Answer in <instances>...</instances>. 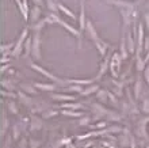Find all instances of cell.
<instances>
[{
	"mask_svg": "<svg viewBox=\"0 0 149 148\" xmlns=\"http://www.w3.org/2000/svg\"><path fill=\"white\" fill-rule=\"evenodd\" d=\"M7 107L12 114H18V107H16V105H15V102L14 101H8L7 102Z\"/></svg>",
	"mask_w": 149,
	"mask_h": 148,
	"instance_id": "29",
	"label": "cell"
},
{
	"mask_svg": "<svg viewBox=\"0 0 149 148\" xmlns=\"http://www.w3.org/2000/svg\"><path fill=\"white\" fill-rule=\"evenodd\" d=\"M26 147H27V140H26V139H22V140L19 141L18 148H26Z\"/></svg>",
	"mask_w": 149,
	"mask_h": 148,
	"instance_id": "39",
	"label": "cell"
},
{
	"mask_svg": "<svg viewBox=\"0 0 149 148\" xmlns=\"http://www.w3.org/2000/svg\"><path fill=\"white\" fill-rule=\"evenodd\" d=\"M144 60H145V62H148V61H149V51H148V55L145 56V59H144Z\"/></svg>",
	"mask_w": 149,
	"mask_h": 148,
	"instance_id": "43",
	"label": "cell"
},
{
	"mask_svg": "<svg viewBox=\"0 0 149 148\" xmlns=\"http://www.w3.org/2000/svg\"><path fill=\"white\" fill-rule=\"evenodd\" d=\"M144 51V27L142 25H138V48L137 53H141Z\"/></svg>",
	"mask_w": 149,
	"mask_h": 148,
	"instance_id": "12",
	"label": "cell"
},
{
	"mask_svg": "<svg viewBox=\"0 0 149 148\" xmlns=\"http://www.w3.org/2000/svg\"><path fill=\"white\" fill-rule=\"evenodd\" d=\"M49 18L53 20V23L61 25V26H63L65 30H68L72 35H74V37L77 38V41H79V48H81V39H83V37H81V33H80L77 29H74V27H72V26H69V25H68L65 20H63L58 15H57V14H54V12H50V14H49Z\"/></svg>",
	"mask_w": 149,
	"mask_h": 148,
	"instance_id": "1",
	"label": "cell"
},
{
	"mask_svg": "<svg viewBox=\"0 0 149 148\" xmlns=\"http://www.w3.org/2000/svg\"><path fill=\"white\" fill-rule=\"evenodd\" d=\"M39 16H41V7L37 6V4H34V7L30 10V18H29V19H30L31 23L36 25L39 20Z\"/></svg>",
	"mask_w": 149,
	"mask_h": 148,
	"instance_id": "7",
	"label": "cell"
},
{
	"mask_svg": "<svg viewBox=\"0 0 149 148\" xmlns=\"http://www.w3.org/2000/svg\"><path fill=\"white\" fill-rule=\"evenodd\" d=\"M29 144H30V148H38L39 145H41V141L39 140H30Z\"/></svg>",
	"mask_w": 149,
	"mask_h": 148,
	"instance_id": "35",
	"label": "cell"
},
{
	"mask_svg": "<svg viewBox=\"0 0 149 148\" xmlns=\"http://www.w3.org/2000/svg\"><path fill=\"white\" fill-rule=\"evenodd\" d=\"M63 107H68V109L76 110V109H81V105L80 103H73V102H67V103H63Z\"/></svg>",
	"mask_w": 149,
	"mask_h": 148,
	"instance_id": "28",
	"label": "cell"
},
{
	"mask_svg": "<svg viewBox=\"0 0 149 148\" xmlns=\"http://www.w3.org/2000/svg\"><path fill=\"white\" fill-rule=\"evenodd\" d=\"M64 116H71V117H81V113H76V112H68V110H63Z\"/></svg>",
	"mask_w": 149,
	"mask_h": 148,
	"instance_id": "32",
	"label": "cell"
},
{
	"mask_svg": "<svg viewBox=\"0 0 149 148\" xmlns=\"http://www.w3.org/2000/svg\"><path fill=\"white\" fill-rule=\"evenodd\" d=\"M19 135H20V124L15 125L14 126V133H12V137L15 139V140H18L19 139Z\"/></svg>",
	"mask_w": 149,
	"mask_h": 148,
	"instance_id": "30",
	"label": "cell"
},
{
	"mask_svg": "<svg viewBox=\"0 0 149 148\" xmlns=\"http://www.w3.org/2000/svg\"><path fill=\"white\" fill-rule=\"evenodd\" d=\"M98 91H99V86H98V84H92L91 87H87V88L83 90L81 95H83V97H88V95H91V94H94V93H98Z\"/></svg>",
	"mask_w": 149,
	"mask_h": 148,
	"instance_id": "19",
	"label": "cell"
},
{
	"mask_svg": "<svg viewBox=\"0 0 149 148\" xmlns=\"http://www.w3.org/2000/svg\"><path fill=\"white\" fill-rule=\"evenodd\" d=\"M34 87L43 90V91H54L57 86L56 84H46V83H34Z\"/></svg>",
	"mask_w": 149,
	"mask_h": 148,
	"instance_id": "17",
	"label": "cell"
},
{
	"mask_svg": "<svg viewBox=\"0 0 149 148\" xmlns=\"http://www.w3.org/2000/svg\"><path fill=\"white\" fill-rule=\"evenodd\" d=\"M146 62H145V60L141 57V53H137V62H136V65H137V71L138 72H141V71H144L145 69V65Z\"/></svg>",
	"mask_w": 149,
	"mask_h": 148,
	"instance_id": "22",
	"label": "cell"
},
{
	"mask_svg": "<svg viewBox=\"0 0 149 148\" xmlns=\"http://www.w3.org/2000/svg\"><path fill=\"white\" fill-rule=\"evenodd\" d=\"M1 95L3 97H7V98H16L18 95H15L14 93H8V91H1Z\"/></svg>",
	"mask_w": 149,
	"mask_h": 148,
	"instance_id": "36",
	"label": "cell"
},
{
	"mask_svg": "<svg viewBox=\"0 0 149 148\" xmlns=\"http://www.w3.org/2000/svg\"><path fill=\"white\" fill-rule=\"evenodd\" d=\"M96 97H98V99L100 102H106L107 98H109V91H106V90H99Z\"/></svg>",
	"mask_w": 149,
	"mask_h": 148,
	"instance_id": "26",
	"label": "cell"
},
{
	"mask_svg": "<svg viewBox=\"0 0 149 148\" xmlns=\"http://www.w3.org/2000/svg\"><path fill=\"white\" fill-rule=\"evenodd\" d=\"M104 126H106V122H99V124H96V125H92L91 128L96 129V128H104Z\"/></svg>",
	"mask_w": 149,
	"mask_h": 148,
	"instance_id": "40",
	"label": "cell"
},
{
	"mask_svg": "<svg viewBox=\"0 0 149 148\" xmlns=\"http://www.w3.org/2000/svg\"><path fill=\"white\" fill-rule=\"evenodd\" d=\"M30 62V67H31L33 69H36L37 72H39V74H42L43 76H46L47 79H50V80H53V82L56 83V84H67V80H61V79H58L57 76H54L53 74H50L49 71H46V69H43L42 67H39V65H37L36 62H33V61H29Z\"/></svg>",
	"mask_w": 149,
	"mask_h": 148,
	"instance_id": "3",
	"label": "cell"
},
{
	"mask_svg": "<svg viewBox=\"0 0 149 148\" xmlns=\"http://www.w3.org/2000/svg\"><path fill=\"white\" fill-rule=\"evenodd\" d=\"M31 49H33V38L27 37L26 42H24V46H23V51H24V57L29 59L30 55H31Z\"/></svg>",
	"mask_w": 149,
	"mask_h": 148,
	"instance_id": "14",
	"label": "cell"
},
{
	"mask_svg": "<svg viewBox=\"0 0 149 148\" xmlns=\"http://www.w3.org/2000/svg\"><path fill=\"white\" fill-rule=\"evenodd\" d=\"M67 148H74V145H71V147H67Z\"/></svg>",
	"mask_w": 149,
	"mask_h": 148,
	"instance_id": "44",
	"label": "cell"
},
{
	"mask_svg": "<svg viewBox=\"0 0 149 148\" xmlns=\"http://www.w3.org/2000/svg\"><path fill=\"white\" fill-rule=\"evenodd\" d=\"M86 31L88 33V35H90V38L92 39L94 42L99 39V35H98V33H96V30H95L94 23H92V20H91L90 18L87 19V23H86Z\"/></svg>",
	"mask_w": 149,
	"mask_h": 148,
	"instance_id": "5",
	"label": "cell"
},
{
	"mask_svg": "<svg viewBox=\"0 0 149 148\" xmlns=\"http://www.w3.org/2000/svg\"><path fill=\"white\" fill-rule=\"evenodd\" d=\"M57 6H58V10H60V11H63L67 16H71L72 19H76V15H74L73 12H72L68 7H65V6H64L63 3H57Z\"/></svg>",
	"mask_w": 149,
	"mask_h": 148,
	"instance_id": "20",
	"label": "cell"
},
{
	"mask_svg": "<svg viewBox=\"0 0 149 148\" xmlns=\"http://www.w3.org/2000/svg\"><path fill=\"white\" fill-rule=\"evenodd\" d=\"M144 51H145V52L149 51V37H146V38H145V43H144Z\"/></svg>",
	"mask_w": 149,
	"mask_h": 148,
	"instance_id": "41",
	"label": "cell"
},
{
	"mask_svg": "<svg viewBox=\"0 0 149 148\" xmlns=\"http://www.w3.org/2000/svg\"><path fill=\"white\" fill-rule=\"evenodd\" d=\"M42 120L39 117H37V116H33L31 120H30V130H38V129L42 128Z\"/></svg>",
	"mask_w": 149,
	"mask_h": 148,
	"instance_id": "11",
	"label": "cell"
},
{
	"mask_svg": "<svg viewBox=\"0 0 149 148\" xmlns=\"http://www.w3.org/2000/svg\"><path fill=\"white\" fill-rule=\"evenodd\" d=\"M121 57L123 60L127 59V56H129V51L126 49V39H125V34L122 35V39H121Z\"/></svg>",
	"mask_w": 149,
	"mask_h": 148,
	"instance_id": "16",
	"label": "cell"
},
{
	"mask_svg": "<svg viewBox=\"0 0 149 148\" xmlns=\"http://www.w3.org/2000/svg\"><path fill=\"white\" fill-rule=\"evenodd\" d=\"M46 6L49 8V11L54 12V14L58 12V6H57V3H56L54 0H46Z\"/></svg>",
	"mask_w": 149,
	"mask_h": 148,
	"instance_id": "23",
	"label": "cell"
},
{
	"mask_svg": "<svg viewBox=\"0 0 149 148\" xmlns=\"http://www.w3.org/2000/svg\"><path fill=\"white\" fill-rule=\"evenodd\" d=\"M27 35H29V29L24 27L23 31H22V34L19 35V38L16 41L15 43V48L12 49V55L15 59H18L20 55H22V51H23V46H24V42H26V39H27Z\"/></svg>",
	"mask_w": 149,
	"mask_h": 148,
	"instance_id": "2",
	"label": "cell"
},
{
	"mask_svg": "<svg viewBox=\"0 0 149 148\" xmlns=\"http://www.w3.org/2000/svg\"><path fill=\"white\" fill-rule=\"evenodd\" d=\"M121 145L122 147H127V145H130V137L122 136L121 137Z\"/></svg>",
	"mask_w": 149,
	"mask_h": 148,
	"instance_id": "33",
	"label": "cell"
},
{
	"mask_svg": "<svg viewBox=\"0 0 149 148\" xmlns=\"http://www.w3.org/2000/svg\"><path fill=\"white\" fill-rule=\"evenodd\" d=\"M144 76H145V80H146V83H148V86H149V65L144 69Z\"/></svg>",
	"mask_w": 149,
	"mask_h": 148,
	"instance_id": "38",
	"label": "cell"
},
{
	"mask_svg": "<svg viewBox=\"0 0 149 148\" xmlns=\"http://www.w3.org/2000/svg\"><path fill=\"white\" fill-rule=\"evenodd\" d=\"M52 99L53 101H61V102H73L76 98L73 95H68V94H53Z\"/></svg>",
	"mask_w": 149,
	"mask_h": 148,
	"instance_id": "8",
	"label": "cell"
},
{
	"mask_svg": "<svg viewBox=\"0 0 149 148\" xmlns=\"http://www.w3.org/2000/svg\"><path fill=\"white\" fill-rule=\"evenodd\" d=\"M84 0H80V16H79V25L81 30H86V23H87V18H86V10H84Z\"/></svg>",
	"mask_w": 149,
	"mask_h": 148,
	"instance_id": "6",
	"label": "cell"
},
{
	"mask_svg": "<svg viewBox=\"0 0 149 148\" xmlns=\"http://www.w3.org/2000/svg\"><path fill=\"white\" fill-rule=\"evenodd\" d=\"M8 129V120H7V114H6V110L1 112V136L6 135Z\"/></svg>",
	"mask_w": 149,
	"mask_h": 148,
	"instance_id": "18",
	"label": "cell"
},
{
	"mask_svg": "<svg viewBox=\"0 0 149 148\" xmlns=\"http://www.w3.org/2000/svg\"><path fill=\"white\" fill-rule=\"evenodd\" d=\"M68 91H72V93H77L81 94L83 90H84V86H80V84H69V87H67Z\"/></svg>",
	"mask_w": 149,
	"mask_h": 148,
	"instance_id": "25",
	"label": "cell"
},
{
	"mask_svg": "<svg viewBox=\"0 0 149 148\" xmlns=\"http://www.w3.org/2000/svg\"><path fill=\"white\" fill-rule=\"evenodd\" d=\"M1 86L6 90H10V91H14V90H15V84H14L11 80H8V79H6V80L1 82Z\"/></svg>",
	"mask_w": 149,
	"mask_h": 148,
	"instance_id": "27",
	"label": "cell"
},
{
	"mask_svg": "<svg viewBox=\"0 0 149 148\" xmlns=\"http://www.w3.org/2000/svg\"><path fill=\"white\" fill-rule=\"evenodd\" d=\"M20 87H22V90H23V91H26V93H29V94H34L36 93V90L33 88L31 86H30V84H20Z\"/></svg>",
	"mask_w": 149,
	"mask_h": 148,
	"instance_id": "31",
	"label": "cell"
},
{
	"mask_svg": "<svg viewBox=\"0 0 149 148\" xmlns=\"http://www.w3.org/2000/svg\"><path fill=\"white\" fill-rule=\"evenodd\" d=\"M141 86H142V78H141V76H138L137 82H136V87H134V95H136V98L140 97V93H141Z\"/></svg>",
	"mask_w": 149,
	"mask_h": 148,
	"instance_id": "24",
	"label": "cell"
},
{
	"mask_svg": "<svg viewBox=\"0 0 149 148\" xmlns=\"http://www.w3.org/2000/svg\"><path fill=\"white\" fill-rule=\"evenodd\" d=\"M39 42H41V31H34L31 56L36 60H41V48H39Z\"/></svg>",
	"mask_w": 149,
	"mask_h": 148,
	"instance_id": "4",
	"label": "cell"
},
{
	"mask_svg": "<svg viewBox=\"0 0 149 148\" xmlns=\"http://www.w3.org/2000/svg\"><path fill=\"white\" fill-rule=\"evenodd\" d=\"M94 43H95V46H96V49H98L99 55L100 56H107L106 52H107V49H109V45H107L104 41H102V39L99 38L98 41H95Z\"/></svg>",
	"mask_w": 149,
	"mask_h": 148,
	"instance_id": "10",
	"label": "cell"
},
{
	"mask_svg": "<svg viewBox=\"0 0 149 148\" xmlns=\"http://www.w3.org/2000/svg\"><path fill=\"white\" fill-rule=\"evenodd\" d=\"M33 1H34V4L39 6V7H41V6H42V3H43V0H33Z\"/></svg>",
	"mask_w": 149,
	"mask_h": 148,
	"instance_id": "42",
	"label": "cell"
},
{
	"mask_svg": "<svg viewBox=\"0 0 149 148\" xmlns=\"http://www.w3.org/2000/svg\"><path fill=\"white\" fill-rule=\"evenodd\" d=\"M90 122H91V118L90 117H84L81 121H79V125H81V126H83V125H88Z\"/></svg>",
	"mask_w": 149,
	"mask_h": 148,
	"instance_id": "37",
	"label": "cell"
},
{
	"mask_svg": "<svg viewBox=\"0 0 149 148\" xmlns=\"http://www.w3.org/2000/svg\"><path fill=\"white\" fill-rule=\"evenodd\" d=\"M110 61L111 59L109 57V56H106V59H104V61L100 64V69H99L98 75H96V78H95V80H98V79H100L103 76V75L106 74V71H107V67H110Z\"/></svg>",
	"mask_w": 149,
	"mask_h": 148,
	"instance_id": "9",
	"label": "cell"
},
{
	"mask_svg": "<svg viewBox=\"0 0 149 148\" xmlns=\"http://www.w3.org/2000/svg\"><path fill=\"white\" fill-rule=\"evenodd\" d=\"M142 112L149 114V99H144V102H142Z\"/></svg>",
	"mask_w": 149,
	"mask_h": 148,
	"instance_id": "34",
	"label": "cell"
},
{
	"mask_svg": "<svg viewBox=\"0 0 149 148\" xmlns=\"http://www.w3.org/2000/svg\"><path fill=\"white\" fill-rule=\"evenodd\" d=\"M109 3L114 4V6H118V7H122V8H134V6L129 1H122V0H107Z\"/></svg>",
	"mask_w": 149,
	"mask_h": 148,
	"instance_id": "15",
	"label": "cell"
},
{
	"mask_svg": "<svg viewBox=\"0 0 149 148\" xmlns=\"http://www.w3.org/2000/svg\"><path fill=\"white\" fill-rule=\"evenodd\" d=\"M126 46H127V51H129V53H133L134 52V41H133V35H132V33H129L127 34V39H126Z\"/></svg>",
	"mask_w": 149,
	"mask_h": 148,
	"instance_id": "21",
	"label": "cell"
},
{
	"mask_svg": "<svg viewBox=\"0 0 149 148\" xmlns=\"http://www.w3.org/2000/svg\"><path fill=\"white\" fill-rule=\"evenodd\" d=\"M18 98H19V101L22 102L23 105L29 106V107H31V106H33V103H34V101H33L31 98L29 97L27 94L22 93V91H19V93H18Z\"/></svg>",
	"mask_w": 149,
	"mask_h": 148,
	"instance_id": "13",
	"label": "cell"
}]
</instances>
